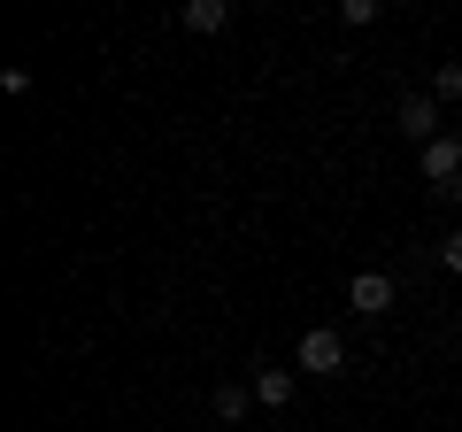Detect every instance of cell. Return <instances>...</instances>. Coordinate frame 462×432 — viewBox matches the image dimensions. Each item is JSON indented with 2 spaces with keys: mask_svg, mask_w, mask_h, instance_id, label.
Wrapping results in <instances>:
<instances>
[{
  "mask_svg": "<svg viewBox=\"0 0 462 432\" xmlns=\"http://www.w3.org/2000/svg\"><path fill=\"white\" fill-rule=\"evenodd\" d=\"M293 371H300V379H339V371H346V340H339V324H316V333H300Z\"/></svg>",
  "mask_w": 462,
  "mask_h": 432,
  "instance_id": "6da1fadb",
  "label": "cell"
},
{
  "mask_svg": "<svg viewBox=\"0 0 462 432\" xmlns=\"http://www.w3.org/2000/svg\"><path fill=\"white\" fill-rule=\"evenodd\" d=\"M416 178L431 193H462V132H439L431 147H416Z\"/></svg>",
  "mask_w": 462,
  "mask_h": 432,
  "instance_id": "7a4b0ae2",
  "label": "cell"
},
{
  "mask_svg": "<svg viewBox=\"0 0 462 432\" xmlns=\"http://www.w3.org/2000/svg\"><path fill=\"white\" fill-rule=\"evenodd\" d=\"M346 309L355 316H385L393 309V278H385V270H355V278H346Z\"/></svg>",
  "mask_w": 462,
  "mask_h": 432,
  "instance_id": "3957f363",
  "label": "cell"
},
{
  "mask_svg": "<svg viewBox=\"0 0 462 432\" xmlns=\"http://www.w3.org/2000/svg\"><path fill=\"white\" fill-rule=\"evenodd\" d=\"M393 124H401V132L416 139V147H431V139L447 132V124H439V100H431V93H409V100H401V117H393Z\"/></svg>",
  "mask_w": 462,
  "mask_h": 432,
  "instance_id": "277c9868",
  "label": "cell"
},
{
  "mask_svg": "<svg viewBox=\"0 0 462 432\" xmlns=\"http://www.w3.org/2000/svg\"><path fill=\"white\" fill-rule=\"evenodd\" d=\"M247 386H254V401H263V409H285V401H293V371H278V363H254Z\"/></svg>",
  "mask_w": 462,
  "mask_h": 432,
  "instance_id": "5b68a950",
  "label": "cell"
},
{
  "mask_svg": "<svg viewBox=\"0 0 462 432\" xmlns=\"http://www.w3.org/2000/svg\"><path fill=\"white\" fill-rule=\"evenodd\" d=\"M178 16H185V32H200V39H216V32H231V0H185Z\"/></svg>",
  "mask_w": 462,
  "mask_h": 432,
  "instance_id": "8992f818",
  "label": "cell"
},
{
  "mask_svg": "<svg viewBox=\"0 0 462 432\" xmlns=\"http://www.w3.org/2000/svg\"><path fill=\"white\" fill-rule=\"evenodd\" d=\"M247 409H263L247 379H224V386H216V417H224V425H247Z\"/></svg>",
  "mask_w": 462,
  "mask_h": 432,
  "instance_id": "52a82bcc",
  "label": "cell"
},
{
  "mask_svg": "<svg viewBox=\"0 0 462 432\" xmlns=\"http://www.w3.org/2000/svg\"><path fill=\"white\" fill-rule=\"evenodd\" d=\"M431 100H439V108H447V100H462V62H439V70H431Z\"/></svg>",
  "mask_w": 462,
  "mask_h": 432,
  "instance_id": "ba28073f",
  "label": "cell"
},
{
  "mask_svg": "<svg viewBox=\"0 0 462 432\" xmlns=\"http://www.w3.org/2000/svg\"><path fill=\"white\" fill-rule=\"evenodd\" d=\"M339 23L346 32H370V23H378V0H339Z\"/></svg>",
  "mask_w": 462,
  "mask_h": 432,
  "instance_id": "9c48e42d",
  "label": "cell"
},
{
  "mask_svg": "<svg viewBox=\"0 0 462 432\" xmlns=\"http://www.w3.org/2000/svg\"><path fill=\"white\" fill-rule=\"evenodd\" d=\"M439 270H455V278H462V224L439 239Z\"/></svg>",
  "mask_w": 462,
  "mask_h": 432,
  "instance_id": "30bf717a",
  "label": "cell"
}]
</instances>
